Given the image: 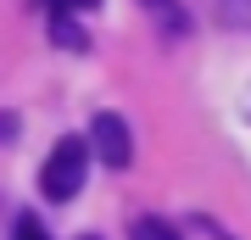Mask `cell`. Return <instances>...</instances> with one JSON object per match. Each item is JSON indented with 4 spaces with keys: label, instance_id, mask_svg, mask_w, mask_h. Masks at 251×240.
Masks as SVG:
<instances>
[{
    "label": "cell",
    "instance_id": "obj_5",
    "mask_svg": "<svg viewBox=\"0 0 251 240\" xmlns=\"http://www.w3.org/2000/svg\"><path fill=\"white\" fill-rule=\"evenodd\" d=\"M50 34H56V45H73V51H84V45H90V39H84V28L73 23V11H56Z\"/></svg>",
    "mask_w": 251,
    "mask_h": 240
},
{
    "label": "cell",
    "instance_id": "obj_3",
    "mask_svg": "<svg viewBox=\"0 0 251 240\" xmlns=\"http://www.w3.org/2000/svg\"><path fill=\"white\" fill-rule=\"evenodd\" d=\"M140 11L162 28V34H173V39H184L190 28H196V17H190V6H184V0H140Z\"/></svg>",
    "mask_w": 251,
    "mask_h": 240
},
{
    "label": "cell",
    "instance_id": "obj_10",
    "mask_svg": "<svg viewBox=\"0 0 251 240\" xmlns=\"http://www.w3.org/2000/svg\"><path fill=\"white\" fill-rule=\"evenodd\" d=\"M246 117H251V89H246Z\"/></svg>",
    "mask_w": 251,
    "mask_h": 240
},
{
    "label": "cell",
    "instance_id": "obj_9",
    "mask_svg": "<svg viewBox=\"0 0 251 240\" xmlns=\"http://www.w3.org/2000/svg\"><path fill=\"white\" fill-rule=\"evenodd\" d=\"M11 134H17V117H6V112H0V140H11Z\"/></svg>",
    "mask_w": 251,
    "mask_h": 240
},
{
    "label": "cell",
    "instance_id": "obj_4",
    "mask_svg": "<svg viewBox=\"0 0 251 240\" xmlns=\"http://www.w3.org/2000/svg\"><path fill=\"white\" fill-rule=\"evenodd\" d=\"M128 240H179V229H173L168 218H134Z\"/></svg>",
    "mask_w": 251,
    "mask_h": 240
},
{
    "label": "cell",
    "instance_id": "obj_7",
    "mask_svg": "<svg viewBox=\"0 0 251 240\" xmlns=\"http://www.w3.org/2000/svg\"><path fill=\"white\" fill-rule=\"evenodd\" d=\"M11 240H50V229H45L34 213H23L17 223H11Z\"/></svg>",
    "mask_w": 251,
    "mask_h": 240
},
{
    "label": "cell",
    "instance_id": "obj_6",
    "mask_svg": "<svg viewBox=\"0 0 251 240\" xmlns=\"http://www.w3.org/2000/svg\"><path fill=\"white\" fill-rule=\"evenodd\" d=\"M212 11L229 28H246V34H251V0H212Z\"/></svg>",
    "mask_w": 251,
    "mask_h": 240
},
{
    "label": "cell",
    "instance_id": "obj_8",
    "mask_svg": "<svg viewBox=\"0 0 251 240\" xmlns=\"http://www.w3.org/2000/svg\"><path fill=\"white\" fill-rule=\"evenodd\" d=\"M100 0H56V11H95Z\"/></svg>",
    "mask_w": 251,
    "mask_h": 240
},
{
    "label": "cell",
    "instance_id": "obj_2",
    "mask_svg": "<svg viewBox=\"0 0 251 240\" xmlns=\"http://www.w3.org/2000/svg\"><path fill=\"white\" fill-rule=\"evenodd\" d=\"M90 157H100L117 173L134 162V134H128V123L117 112H95V123H90Z\"/></svg>",
    "mask_w": 251,
    "mask_h": 240
},
{
    "label": "cell",
    "instance_id": "obj_11",
    "mask_svg": "<svg viewBox=\"0 0 251 240\" xmlns=\"http://www.w3.org/2000/svg\"><path fill=\"white\" fill-rule=\"evenodd\" d=\"M84 240H95V235H84Z\"/></svg>",
    "mask_w": 251,
    "mask_h": 240
},
{
    "label": "cell",
    "instance_id": "obj_1",
    "mask_svg": "<svg viewBox=\"0 0 251 240\" xmlns=\"http://www.w3.org/2000/svg\"><path fill=\"white\" fill-rule=\"evenodd\" d=\"M84 179H90V140L62 134V140L50 145L45 168H39V196L45 201H73L84 190Z\"/></svg>",
    "mask_w": 251,
    "mask_h": 240
}]
</instances>
